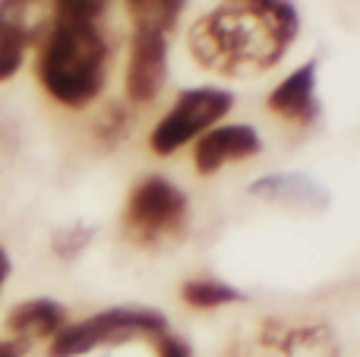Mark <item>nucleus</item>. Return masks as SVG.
<instances>
[{
	"instance_id": "16",
	"label": "nucleus",
	"mask_w": 360,
	"mask_h": 357,
	"mask_svg": "<svg viewBox=\"0 0 360 357\" xmlns=\"http://www.w3.org/2000/svg\"><path fill=\"white\" fill-rule=\"evenodd\" d=\"M92 240V231L82 225H73V228H63V231H57L54 238H51V250L57 253L60 259H73L82 253V247Z\"/></svg>"
},
{
	"instance_id": "1",
	"label": "nucleus",
	"mask_w": 360,
	"mask_h": 357,
	"mask_svg": "<svg viewBox=\"0 0 360 357\" xmlns=\"http://www.w3.org/2000/svg\"><path fill=\"white\" fill-rule=\"evenodd\" d=\"M297 35L291 0H221L190 32V51L218 76H253L275 67Z\"/></svg>"
},
{
	"instance_id": "5",
	"label": "nucleus",
	"mask_w": 360,
	"mask_h": 357,
	"mask_svg": "<svg viewBox=\"0 0 360 357\" xmlns=\"http://www.w3.org/2000/svg\"><path fill=\"white\" fill-rule=\"evenodd\" d=\"M231 101L234 98L224 89H190V92H184L152 130V152L155 155H174L180 145H186L199 133L215 126V120H221L231 111Z\"/></svg>"
},
{
	"instance_id": "19",
	"label": "nucleus",
	"mask_w": 360,
	"mask_h": 357,
	"mask_svg": "<svg viewBox=\"0 0 360 357\" xmlns=\"http://www.w3.org/2000/svg\"><path fill=\"white\" fill-rule=\"evenodd\" d=\"M10 272H13V263H10V253L0 247V291H4V285H6V278H10Z\"/></svg>"
},
{
	"instance_id": "8",
	"label": "nucleus",
	"mask_w": 360,
	"mask_h": 357,
	"mask_svg": "<svg viewBox=\"0 0 360 357\" xmlns=\"http://www.w3.org/2000/svg\"><path fill=\"white\" fill-rule=\"evenodd\" d=\"M262 149L259 133L247 124H231V126H215V130H205V136H199L196 152H193V162H196L199 174H215L224 164L231 162H243V158H253Z\"/></svg>"
},
{
	"instance_id": "17",
	"label": "nucleus",
	"mask_w": 360,
	"mask_h": 357,
	"mask_svg": "<svg viewBox=\"0 0 360 357\" xmlns=\"http://www.w3.org/2000/svg\"><path fill=\"white\" fill-rule=\"evenodd\" d=\"M152 342H155L158 357H193L190 345H186L184 339H177V335H171V332L158 335V339H152Z\"/></svg>"
},
{
	"instance_id": "15",
	"label": "nucleus",
	"mask_w": 360,
	"mask_h": 357,
	"mask_svg": "<svg viewBox=\"0 0 360 357\" xmlns=\"http://www.w3.org/2000/svg\"><path fill=\"white\" fill-rule=\"evenodd\" d=\"M16 4H22L25 10L32 13V16L41 19V22L48 25L51 13H76V16H95V19H101L108 0H16Z\"/></svg>"
},
{
	"instance_id": "3",
	"label": "nucleus",
	"mask_w": 360,
	"mask_h": 357,
	"mask_svg": "<svg viewBox=\"0 0 360 357\" xmlns=\"http://www.w3.org/2000/svg\"><path fill=\"white\" fill-rule=\"evenodd\" d=\"M168 332V320L155 310L114 307L79 323H67L51 339L48 357H82L101 345H124L130 339H158Z\"/></svg>"
},
{
	"instance_id": "7",
	"label": "nucleus",
	"mask_w": 360,
	"mask_h": 357,
	"mask_svg": "<svg viewBox=\"0 0 360 357\" xmlns=\"http://www.w3.org/2000/svg\"><path fill=\"white\" fill-rule=\"evenodd\" d=\"M168 76V35L149 25H136L127 63V95L136 105H149Z\"/></svg>"
},
{
	"instance_id": "10",
	"label": "nucleus",
	"mask_w": 360,
	"mask_h": 357,
	"mask_svg": "<svg viewBox=\"0 0 360 357\" xmlns=\"http://www.w3.org/2000/svg\"><path fill=\"white\" fill-rule=\"evenodd\" d=\"M44 25L16 0H0V82L13 79L22 67L25 48L41 35Z\"/></svg>"
},
{
	"instance_id": "14",
	"label": "nucleus",
	"mask_w": 360,
	"mask_h": 357,
	"mask_svg": "<svg viewBox=\"0 0 360 357\" xmlns=\"http://www.w3.org/2000/svg\"><path fill=\"white\" fill-rule=\"evenodd\" d=\"M127 6H130V16L136 19V25L168 32L174 29L180 10H184V0H127Z\"/></svg>"
},
{
	"instance_id": "6",
	"label": "nucleus",
	"mask_w": 360,
	"mask_h": 357,
	"mask_svg": "<svg viewBox=\"0 0 360 357\" xmlns=\"http://www.w3.org/2000/svg\"><path fill=\"white\" fill-rule=\"evenodd\" d=\"M231 357H338V345L326 326L262 323L253 335L234 342Z\"/></svg>"
},
{
	"instance_id": "2",
	"label": "nucleus",
	"mask_w": 360,
	"mask_h": 357,
	"mask_svg": "<svg viewBox=\"0 0 360 357\" xmlns=\"http://www.w3.org/2000/svg\"><path fill=\"white\" fill-rule=\"evenodd\" d=\"M38 38L35 73L44 92L63 108H86L98 98L108 73V41L98 19L51 16Z\"/></svg>"
},
{
	"instance_id": "13",
	"label": "nucleus",
	"mask_w": 360,
	"mask_h": 357,
	"mask_svg": "<svg viewBox=\"0 0 360 357\" xmlns=\"http://www.w3.org/2000/svg\"><path fill=\"white\" fill-rule=\"evenodd\" d=\"M180 297H184V304H190L196 310H215L224 307V304H237L243 294L231 285L215 282V278H193L180 288Z\"/></svg>"
},
{
	"instance_id": "9",
	"label": "nucleus",
	"mask_w": 360,
	"mask_h": 357,
	"mask_svg": "<svg viewBox=\"0 0 360 357\" xmlns=\"http://www.w3.org/2000/svg\"><path fill=\"white\" fill-rule=\"evenodd\" d=\"M269 111L278 114L281 120L297 126H310L319 117V101H316V60L304 63L294 70L285 82L275 86L269 95Z\"/></svg>"
},
{
	"instance_id": "11",
	"label": "nucleus",
	"mask_w": 360,
	"mask_h": 357,
	"mask_svg": "<svg viewBox=\"0 0 360 357\" xmlns=\"http://www.w3.org/2000/svg\"><path fill=\"white\" fill-rule=\"evenodd\" d=\"M6 332L10 339L22 342L25 348L32 342H41V339H54L63 326H67V307L51 297H32V301H19L16 307L6 313Z\"/></svg>"
},
{
	"instance_id": "12",
	"label": "nucleus",
	"mask_w": 360,
	"mask_h": 357,
	"mask_svg": "<svg viewBox=\"0 0 360 357\" xmlns=\"http://www.w3.org/2000/svg\"><path fill=\"white\" fill-rule=\"evenodd\" d=\"M250 193L259 196V200H269V202L291 206V209H307V212L326 209V202H329V193H326L319 183H313L310 177H304V174L262 177V181H256L253 187H250Z\"/></svg>"
},
{
	"instance_id": "4",
	"label": "nucleus",
	"mask_w": 360,
	"mask_h": 357,
	"mask_svg": "<svg viewBox=\"0 0 360 357\" xmlns=\"http://www.w3.org/2000/svg\"><path fill=\"white\" fill-rule=\"evenodd\" d=\"M186 215H190L186 196L171 181L152 174L133 187L124 209V228L136 244L155 247L184 231Z\"/></svg>"
},
{
	"instance_id": "18",
	"label": "nucleus",
	"mask_w": 360,
	"mask_h": 357,
	"mask_svg": "<svg viewBox=\"0 0 360 357\" xmlns=\"http://www.w3.org/2000/svg\"><path fill=\"white\" fill-rule=\"evenodd\" d=\"M29 348L16 339H0V357H25Z\"/></svg>"
}]
</instances>
